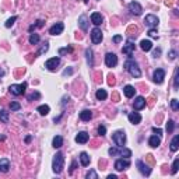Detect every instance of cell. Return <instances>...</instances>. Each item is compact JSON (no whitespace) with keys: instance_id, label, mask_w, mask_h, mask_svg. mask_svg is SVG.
Segmentation results:
<instances>
[{"instance_id":"1","label":"cell","mask_w":179,"mask_h":179,"mask_svg":"<svg viewBox=\"0 0 179 179\" xmlns=\"http://www.w3.org/2000/svg\"><path fill=\"white\" fill-rule=\"evenodd\" d=\"M125 70H126V71H129L132 77H136V78L141 77V70H140L139 64L136 63L132 58H129V60H126V62H125Z\"/></svg>"},{"instance_id":"2","label":"cell","mask_w":179,"mask_h":179,"mask_svg":"<svg viewBox=\"0 0 179 179\" xmlns=\"http://www.w3.org/2000/svg\"><path fill=\"white\" fill-rule=\"evenodd\" d=\"M64 167V157L62 153H56V155L53 157V161H52V168H53V172L55 173H60L63 171Z\"/></svg>"},{"instance_id":"3","label":"cell","mask_w":179,"mask_h":179,"mask_svg":"<svg viewBox=\"0 0 179 179\" xmlns=\"http://www.w3.org/2000/svg\"><path fill=\"white\" fill-rule=\"evenodd\" d=\"M112 140L118 147H123L125 143H126V134L123 130H116L113 134H112Z\"/></svg>"},{"instance_id":"4","label":"cell","mask_w":179,"mask_h":179,"mask_svg":"<svg viewBox=\"0 0 179 179\" xmlns=\"http://www.w3.org/2000/svg\"><path fill=\"white\" fill-rule=\"evenodd\" d=\"M25 88H27V83H23V84H11V86L9 87V91L13 95H23L25 93Z\"/></svg>"},{"instance_id":"5","label":"cell","mask_w":179,"mask_h":179,"mask_svg":"<svg viewBox=\"0 0 179 179\" xmlns=\"http://www.w3.org/2000/svg\"><path fill=\"white\" fill-rule=\"evenodd\" d=\"M105 64H106L108 67H115L116 64H118V56L112 52L106 53V55H105Z\"/></svg>"},{"instance_id":"6","label":"cell","mask_w":179,"mask_h":179,"mask_svg":"<svg viewBox=\"0 0 179 179\" xmlns=\"http://www.w3.org/2000/svg\"><path fill=\"white\" fill-rule=\"evenodd\" d=\"M164 78H165V70L164 69H157L153 74V80L155 84H162L164 83Z\"/></svg>"},{"instance_id":"7","label":"cell","mask_w":179,"mask_h":179,"mask_svg":"<svg viewBox=\"0 0 179 179\" xmlns=\"http://www.w3.org/2000/svg\"><path fill=\"white\" fill-rule=\"evenodd\" d=\"M129 11L134 14V16H141V13H143V7L140 6V3L137 1H132V3H129Z\"/></svg>"},{"instance_id":"8","label":"cell","mask_w":179,"mask_h":179,"mask_svg":"<svg viewBox=\"0 0 179 179\" xmlns=\"http://www.w3.org/2000/svg\"><path fill=\"white\" fill-rule=\"evenodd\" d=\"M144 23L147 24L150 28H155L157 25H158V23H160V20H158V17L154 16V14H147L144 18Z\"/></svg>"},{"instance_id":"9","label":"cell","mask_w":179,"mask_h":179,"mask_svg":"<svg viewBox=\"0 0 179 179\" xmlns=\"http://www.w3.org/2000/svg\"><path fill=\"white\" fill-rule=\"evenodd\" d=\"M130 167V161H129V158H121V160H116L115 162V169L116 171H123V169H127V168Z\"/></svg>"},{"instance_id":"10","label":"cell","mask_w":179,"mask_h":179,"mask_svg":"<svg viewBox=\"0 0 179 179\" xmlns=\"http://www.w3.org/2000/svg\"><path fill=\"white\" fill-rule=\"evenodd\" d=\"M136 165H137V168H139V171H140V173H141V175H144V176H148V175L151 173V168L148 167V165H145V164L141 161V160H137Z\"/></svg>"},{"instance_id":"11","label":"cell","mask_w":179,"mask_h":179,"mask_svg":"<svg viewBox=\"0 0 179 179\" xmlns=\"http://www.w3.org/2000/svg\"><path fill=\"white\" fill-rule=\"evenodd\" d=\"M59 64H60V59H59V58H52V59H49V60H46V63H45V67H46L48 70L53 71V70L58 69Z\"/></svg>"},{"instance_id":"12","label":"cell","mask_w":179,"mask_h":179,"mask_svg":"<svg viewBox=\"0 0 179 179\" xmlns=\"http://www.w3.org/2000/svg\"><path fill=\"white\" fill-rule=\"evenodd\" d=\"M102 32H101V29L99 28H94L91 31V41H93V44H101V41H102Z\"/></svg>"},{"instance_id":"13","label":"cell","mask_w":179,"mask_h":179,"mask_svg":"<svg viewBox=\"0 0 179 179\" xmlns=\"http://www.w3.org/2000/svg\"><path fill=\"white\" fill-rule=\"evenodd\" d=\"M134 49H136V46H134V45L132 44V41L129 39L126 45L122 48V52L125 53V55H127L129 58H132V56H133V52H134Z\"/></svg>"},{"instance_id":"14","label":"cell","mask_w":179,"mask_h":179,"mask_svg":"<svg viewBox=\"0 0 179 179\" xmlns=\"http://www.w3.org/2000/svg\"><path fill=\"white\" fill-rule=\"evenodd\" d=\"M63 29H64L63 23H56L55 25L51 27L49 34H51V35H59V34H62V32H63Z\"/></svg>"},{"instance_id":"15","label":"cell","mask_w":179,"mask_h":179,"mask_svg":"<svg viewBox=\"0 0 179 179\" xmlns=\"http://www.w3.org/2000/svg\"><path fill=\"white\" fill-rule=\"evenodd\" d=\"M127 119H129V122L132 125H139L140 122H141V115H140L139 112H130L127 115Z\"/></svg>"},{"instance_id":"16","label":"cell","mask_w":179,"mask_h":179,"mask_svg":"<svg viewBox=\"0 0 179 179\" xmlns=\"http://www.w3.org/2000/svg\"><path fill=\"white\" fill-rule=\"evenodd\" d=\"M88 140H90V134L87 132H80L76 136V143H78V144H86Z\"/></svg>"},{"instance_id":"17","label":"cell","mask_w":179,"mask_h":179,"mask_svg":"<svg viewBox=\"0 0 179 179\" xmlns=\"http://www.w3.org/2000/svg\"><path fill=\"white\" fill-rule=\"evenodd\" d=\"M133 106H134V109H136V111L143 109V108L145 106V99H144V97H137V98L134 99V102H133Z\"/></svg>"},{"instance_id":"18","label":"cell","mask_w":179,"mask_h":179,"mask_svg":"<svg viewBox=\"0 0 179 179\" xmlns=\"http://www.w3.org/2000/svg\"><path fill=\"white\" fill-rule=\"evenodd\" d=\"M78 25L83 31H87L88 29V18H87L86 14H81L80 18H78Z\"/></svg>"},{"instance_id":"19","label":"cell","mask_w":179,"mask_h":179,"mask_svg":"<svg viewBox=\"0 0 179 179\" xmlns=\"http://www.w3.org/2000/svg\"><path fill=\"white\" fill-rule=\"evenodd\" d=\"M102 16L99 14V13H93L91 14V23L94 24V25H101L102 24Z\"/></svg>"},{"instance_id":"20","label":"cell","mask_w":179,"mask_h":179,"mask_svg":"<svg viewBox=\"0 0 179 179\" xmlns=\"http://www.w3.org/2000/svg\"><path fill=\"white\" fill-rule=\"evenodd\" d=\"M160 144H161V139L158 136H151L150 139H148V145L153 147V148H157Z\"/></svg>"},{"instance_id":"21","label":"cell","mask_w":179,"mask_h":179,"mask_svg":"<svg viewBox=\"0 0 179 179\" xmlns=\"http://www.w3.org/2000/svg\"><path fill=\"white\" fill-rule=\"evenodd\" d=\"M140 48H141L144 52H148V51L153 49V42L148 41V39H143L141 42H140Z\"/></svg>"},{"instance_id":"22","label":"cell","mask_w":179,"mask_h":179,"mask_svg":"<svg viewBox=\"0 0 179 179\" xmlns=\"http://www.w3.org/2000/svg\"><path fill=\"white\" fill-rule=\"evenodd\" d=\"M10 169V161L7 158H1L0 160V171L1 172H9Z\"/></svg>"},{"instance_id":"23","label":"cell","mask_w":179,"mask_h":179,"mask_svg":"<svg viewBox=\"0 0 179 179\" xmlns=\"http://www.w3.org/2000/svg\"><path fill=\"white\" fill-rule=\"evenodd\" d=\"M91 118H93V112H91V111L84 109V111H81L80 112V119L83 122H88Z\"/></svg>"},{"instance_id":"24","label":"cell","mask_w":179,"mask_h":179,"mask_svg":"<svg viewBox=\"0 0 179 179\" xmlns=\"http://www.w3.org/2000/svg\"><path fill=\"white\" fill-rule=\"evenodd\" d=\"M78 158H80V162H81V165H83V167H88V165H90V162H91V158L88 157L87 153H81Z\"/></svg>"},{"instance_id":"25","label":"cell","mask_w":179,"mask_h":179,"mask_svg":"<svg viewBox=\"0 0 179 179\" xmlns=\"http://www.w3.org/2000/svg\"><path fill=\"white\" fill-rule=\"evenodd\" d=\"M123 93H125V95H126L127 98H132V97H134V94H136V90H134L133 86H126L123 88Z\"/></svg>"},{"instance_id":"26","label":"cell","mask_w":179,"mask_h":179,"mask_svg":"<svg viewBox=\"0 0 179 179\" xmlns=\"http://www.w3.org/2000/svg\"><path fill=\"white\" fill-rule=\"evenodd\" d=\"M86 58H87V63L93 67L94 66V52H93V49H86Z\"/></svg>"},{"instance_id":"27","label":"cell","mask_w":179,"mask_h":179,"mask_svg":"<svg viewBox=\"0 0 179 179\" xmlns=\"http://www.w3.org/2000/svg\"><path fill=\"white\" fill-rule=\"evenodd\" d=\"M169 148H171L172 153L178 151V148H179V136H178V134L172 139V141H171V147H169Z\"/></svg>"},{"instance_id":"28","label":"cell","mask_w":179,"mask_h":179,"mask_svg":"<svg viewBox=\"0 0 179 179\" xmlns=\"http://www.w3.org/2000/svg\"><path fill=\"white\" fill-rule=\"evenodd\" d=\"M52 145L55 147V148H60V147L63 145V137H62V136H56V137H53Z\"/></svg>"},{"instance_id":"29","label":"cell","mask_w":179,"mask_h":179,"mask_svg":"<svg viewBox=\"0 0 179 179\" xmlns=\"http://www.w3.org/2000/svg\"><path fill=\"white\" fill-rule=\"evenodd\" d=\"M36 111H38L42 116H45L51 112V108H49V105H39V106L36 108Z\"/></svg>"},{"instance_id":"30","label":"cell","mask_w":179,"mask_h":179,"mask_svg":"<svg viewBox=\"0 0 179 179\" xmlns=\"http://www.w3.org/2000/svg\"><path fill=\"white\" fill-rule=\"evenodd\" d=\"M95 97H97V99H98V101H104V99H106L108 94H106V91H105V90H97Z\"/></svg>"},{"instance_id":"31","label":"cell","mask_w":179,"mask_h":179,"mask_svg":"<svg viewBox=\"0 0 179 179\" xmlns=\"http://www.w3.org/2000/svg\"><path fill=\"white\" fill-rule=\"evenodd\" d=\"M39 35L38 34H31L29 35V38H28V41H29V44L31 45H38L39 44Z\"/></svg>"},{"instance_id":"32","label":"cell","mask_w":179,"mask_h":179,"mask_svg":"<svg viewBox=\"0 0 179 179\" xmlns=\"http://www.w3.org/2000/svg\"><path fill=\"white\" fill-rule=\"evenodd\" d=\"M0 121L3 123H9V112H6L4 109H0Z\"/></svg>"},{"instance_id":"33","label":"cell","mask_w":179,"mask_h":179,"mask_svg":"<svg viewBox=\"0 0 179 179\" xmlns=\"http://www.w3.org/2000/svg\"><path fill=\"white\" fill-rule=\"evenodd\" d=\"M119 154L126 157V158H130L132 157V151L129 150V148H122V147H119Z\"/></svg>"},{"instance_id":"34","label":"cell","mask_w":179,"mask_h":179,"mask_svg":"<svg viewBox=\"0 0 179 179\" xmlns=\"http://www.w3.org/2000/svg\"><path fill=\"white\" fill-rule=\"evenodd\" d=\"M48 49H49V44H48V42H45V44L41 46V49L38 51V53H36V55H38V56H39V55H44V53L48 52Z\"/></svg>"},{"instance_id":"35","label":"cell","mask_w":179,"mask_h":179,"mask_svg":"<svg viewBox=\"0 0 179 179\" xmlns=\"http://www.w3.org/2000/svg\"><path fill=\"white\" fill-rule=\"evenodd\" d=\"M178 165H179V158H175V161L172 164V169H171V173L175 175V173L178 172Z\"/></svg>"},{"instance_id":"36","label":"cell","mask_w":179,"mask_h":179,"mask_svg":"<svg viewBox=\"0 0 179 179\" xmlns=\"http://www.w3.org/2000/svg\"><path fill=\"white\" fill-rule=\"evenodd\" d=\"M86 178H87V179H98V173L95 172L94 169H91V171H90V172L86 175Z\"/></svg>"},{"instance_id":"37","label":"cell","mask_w":179,"mask_h":179,"mask_svg":"<svg viewBox=\"0 0 179 179\" xmlns=\"http://www.w3.org/2000/svg\"><path fill=\"white\" fill-rule=\"evenodd\" d=\"M173 129H175V122H173V121H168V123H167V132L168 133H172Z\"/></svg>"},{"instance_id":"38","label":"cell","mask_w":179,"mask_h":179,"mask_svg":"<svg viewBox=\"0 0 179 179\" xmlns=\"http://www.w3.org/2000/svg\"><path fill=\"white\" fill-rule=\"evenodd\" d=\"M16 20H17V17H16V16H14V17H11V18H9V20L6 21V24H4V25H6V28H10L13 24L16 23Z\"/></svg>"},{"instance_id":"39","label":"cell","mask_w":179,"mask_h":179,"mask_svg":"<svg viewBox=\"0 0 179 179\" xmlns=\"http://www.w3.org/2000/svg\"><path fill=\"white\" fill-rule=\"evenodd\" d=\"M171 108H172V111L179 109V101L178 99H172V101H171Z\"/></svg>"},{"instance_id":"40","label":"cell","mask_w":179,"mask_h":179,"mask_svg":"<svg viewBox=\"0 0 179 179\" xmlns=\"http://www.w3.org/2000/svg\"><path fill=\"white\" fill-rule=\"evenodd\" d=\"M73 52V48L69 46V48H62V49H59V55H64V53H70Z\"/></svg>"},{"instance_id":"41","label":"cell","mask_w":179,"mask_h":179,"mask_svg":"<svg viewBox=\"0 0 179 179\" xmlns=\"http://www.w3.org/2000/svg\"><path fill=\"white\" fill-rule=\"evenodd\" d=\"M108 153H109V155H118V154H119V147H112V148H109V151H108Z\"/></svg>"},{"instance_id":"42","label":"cell","mask_w":179,"mask_h":179,"mask_svg":"<svg viewBox=\"0 0 179 179\" xmlns=\"http://www.w3.org/2000/svg\"><path fill=\"white\" fill-rule=\"evenodd\" d=\"M38 98H41V94L38 93V91H35L34 94L28 95V101H32V99H38Z\"/></svg>"},{"instance_id":"43","label":"cell","mask_w":179,"mask_h":179,"mask_svg":"<svg viewBox=\"0 0 179 179\" xmlns=\"http://www.w3.org/2000/svg\"><path fill=\"white\" fill-rule=\"evenodd\" d=\"M10 108H11V111H20L21 109V105L18 104V102H11V104H10Z\"/></svg>"},{"instance_id":"44","label":"cell","mask_w":179,"mask_h":179,"mask_svg":"<svg viewBox=\"0 0 179 179\" xmlns=\"http://www.w3.org/2000/svg\"><path fill=\"white\" fill-rule=\"evenodd\" d=\"M98 134L99 136H105V134H106V127H105L104 125H101V126L98 127Z\"/></svg>"},{"instance_id":"45","label":"cell","mask_w":179,"mask_h":179,"mask_svg":"<svg viewBox=\"0 0 179 179\" xmlns=\"http://www.w3.org/2000/svg\"><path fill=\"white\" fill-rule=\"evenodd\" d=\"M148 35H150L151 38H158V35H157V29H155V28H150V31H148Z\"/></svg>"},{"instance_id":"46","label":"cell","mask_w":179,"mask_h":179,"mask_svg":"<svg viewBox=\"0 0 179 179\" xmlns=\"http://www.w3.org/2000/svg\"><path fill=\"white\" fill-rule=\"evenodd\" d=\"M173 87L175 90H178V70L175 71V76H173Z\"/></svg>"},{"instance_id":"47","label":"cell","mask_w":179,"mask_h":179,"mask_svg":"<svg viewBox=\"0 0 179 179\" xmlns=\"http://www.w3.org/2000/svg\"><path fill=\"white\" fill-rule=\"evenodd\" d=\"M168 58L171 59V60L176 59V51H169V52H168Z\"/></svg>"},{"instance_id":"48","label":"cell","mask_w":179,"mask_h":179,"mask_svg":"<svg viewBox=\"0 0 179 179\" xmlns=\"http://www.w3.org/2000/svg\"><path fill=\"white\" fill-rule=\"evenodd\" d=\"M70 74H73V69L71 67H69V69H66L63 71V76H70Z\"/></svg>"},{"instance_id":"49","label":"cell","mask_w":179,"mask_h":179,"mask_svg":"<svg viewBox=\"0 0 179 179\" xmlns=\"http://www.w3.org/2000/svg\"><path fill=\"white\" fill-rule=\"evenodd\" d=\"M121 41H122V35H115V36H113V42H115V44H119Z\"/></svg>"},{"instance_id":"50","label":"cell","mask_w":179,"mask_h":179,"mask_svg":"<svg viewBox=\"0 0 179 179\" xmlns=\"http://www.w3.org/2000/svg\"><path fill=\"white\" fill-rule=\"evenodd\" d=\"M76 168H77V161H73L71 162V167H70V173H73V171Z\"/></svg>"},{"instance_id":"51","label":"cell","mask_w":179,"mask_h":179,"mask_svg":"<svg viewBox=\"0 0 179 179\" xmlns=\"http://www.w3.org/2000/svg\"><path fill=\"white\" fill-rule=\"evenodd\" d=\"M34 25H35V28H41V27H44V21H42V20H38L36 24H34Z\"/></svg>"},{"instance_id":"52","label":"cell","mask_w":179,"mask_h":179,"mask_svg":"<svg viewBox=\"0 0 179 179\" xmlns=\"http://www.w3.org/2000/svg\"><path fill=\"white\" fill-rule=\"evenodd\" d=\"M153 132L157 133V134H162V130L160 129V127H153Z\"/></svg>"},{"instance_id":"53","label":"cell","mask_w":179,"mask_h":179,"mask_svg":"<svg viewBox=\"0 0 179 179\" xmlns=\"http://www.w3.org/2000/svg\"><path fill=\"white\" fill-rule=\"evenodd\" d=\"M113 78H115V77H113L112 74H109V84H111V86H112V84H115V80H113Z\"/></svg>"},{"instance_id":"54","label":"cell","mask_w":179,"mask_h":179,"mask_svg":"<svg viewBox=\"0 0 179 179\" xmlns=\"http://www.w3.org/2000/svg\"><path fill=\"white\" fill-rule=\"evenodd\" d=\"M67 101H69V97H63V102H62V106H66V102H67Z\"/></svg>"},{"instance_id":"55","label":"cell","mask_w":179,"mask_h":179,"mask_svg":"<svg viewBox=\"0 0 179 179\" xmlns=\"http://www.w3.org/2000/svg\"><path fill=\"white\" fill-rule=\"evenodd\" d=\"M160 53H161V51H160V49H158V51H155V52H154V58H158V55H160Z\"/></svg>"},{"instance_id":"56","label":"cell","mask_w":179,"mask_h":179,"mask_svg":"<svg viewBox=\"0 0 179 179\" xmlns=\"http://www.w3.org/2000/svg\"><path fill=\"white\" fill-rule=\"evenodd\" d=\"M31 140H32V137H31V136H27V137H25V143H29Z\"/></svg>"},{"instance_id":"57","label":"cell","mask_w":179,"mask_h":179,"mask_svg":"<svg viewBox=\"0 0 179 179\" xmlns=\"http://www.w3.org/2000/svg\"><path fill=\"white\" fill-rule=\"evenodd\" d=\"M108 179H116V175H108Z\"/></svg>"},{"instance_id":"58","label":"cell","mask_w":179,"mask_h":179,"mask_svg":"<svg viewBox=\"0 0 179 179\" xmlns=\"http://www.w3.org/2000/svg\"><path fill=\"white\" fill-rule=\"evenodd\" d=\"M3 74H4V71H3V70L0 69V76H3Z\"/></svg>"},{"instance_id":"59","label":"cell","mask_w":179,"mask_h":179,"mask_svg":"<svg viewBox=\"0 0 179 179\" xmlns=\"http://www.w3.org/2000/svg\"><path fill=\"white\" fill-rule=\"evenodd\" d=\"M84 3H88V0H84Z\"/></svg>"}]
</instances>
